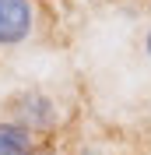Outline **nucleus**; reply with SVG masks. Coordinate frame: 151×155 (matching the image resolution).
<instances>
[{"label":"nucleus","instance_id":"1","mask_svg":"<svg viewBox=\"0 0 151 155\" xmlns=\"http://www.w3.org/2000/svg\"><path fill=\"white\" fill-rule=\"evenodd\" d=\"M32 0H0V46H18L32 35Z\"/></svg>","mask_w":151,"mask_h":155},{"label":"nucleus","instance_id":"2","mask_svg":"<svg viewBox=\"0 0 151 155\" xmlns=\"http://www.w3.org/2000/svg\"><path fill=\"white\" fill-rule=\"evenodd\" d=\"M56 120L53 113V102H49L42 92H25V95L14 99V124H21L25 130H49Z\"/></svg>","mask_w":151,"mask_h":155},{"label":"nucleus","instance_id":"3","mask_svg":"<svg viewBox=\"0 0 151 155\" xmlns=\"http://www.w3.org/2000/svg\"><path fill=\"white\" fill-rule=\"evenodd\" d=\"M0 155H35V134L14 120L0 124Z\"/></svg>","mask_w":151,"mask_h":155},{"label":"nucleus","instance_id":"4","mask_svg":"<svg viewBox=\"0 0 151 155\" xmlns=\"http://www.w3.org/2000/svg\"><path fill=\"white\" fill-rule=\"evenodd\" d=\"M144 53H148V60H151V28H148V35H144Z\"/></svg>","mask_w":151,"mask_h":155}]
</instances>
